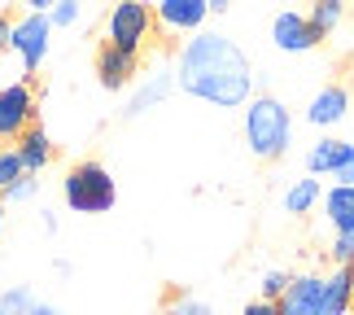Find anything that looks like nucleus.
Listing matches in <instances>:
<instances>
[{"label":"nucleus","instance_id":"obj_7","mask_svg":"<svg viewBox=\"0 0 354 315\" xmlns=\"http://www.w3.org/2000/svg\"><path fill=\"white\" fill-rule=\"evenodd\" d=\"M280 315H328V294H324V276L306 271L293 276L289 289L280 298Z\"/></svg>","mask_w":354,"mask_h":315},{"label":"nucleus","instance_id":"obj_4","mask_svg":"<svg viewBox=\"0 0 354 315\" xmlns=\"http://www.w3.org/2000/svg\"><path fill=\"white\" fill-rule=\"evenodd\" d=\"M149 31H153V9L145 0H118L110 9V18H105V39L122 53H140Z\"/></svg>","mask_w":354,"mask_h":315},{"label":"nucleus","instance_id":"obj_18","mask_svg":"<svg viewBox=\"0 0 354 315\" xmlns=\"http://www.w3.org/2000/svg\"><path fill=\"white\" fill-rule=\"evenodd\" d=\"M315 201H324L319 180H315V175H302V180H293L289 193H284V210H289V215H310Z\"/></svg>","mask_w":354,"mask_h":315},{"label":"nucleus","instance_id":"obj_6","mask_svg":"<svg viewBox=\"0 0 354 315\" xmlns=\"http://www.w3.org/2000/svg\"><path fill=\"white\" fill-rule=\"evenodd\" d=\"M26 127H35V92H31V84H26V79L0 84V141L18 145Z\"/></svg>","mask_w":354,"mask_h":315},{"label":"nucleus","instance_id":"obj_12","mask_svg":"<svg viewBox=\"0 0 354 315\" xmlns=\"http://www.w3.org/2000/svg\"><path fill=\"white\" fill-rule=\"evenodd\" d=\"M0 315H62V307L44 303V298L31 294L26 285H13V289L0 294Z\"/></svg>","mask_w":354,"mask_h":315},{"label":"nucleus","instance_id":"obj_30","mask_svg":"<svg viewBox=\"0 0 354 315\" xmlns=\"http://www.w3.org/2000/svg\"><path fill=\"white\" fill-rule=\"evenodd\" d=\"M227 5H232V0H210V13H223Z\"/></svg>","mask_w":354,"mask_h":315},{"label":"nucleus","instance_id":"obj_14","mask_svg":"<svg viewBox=\"0 0 354 315\" xmlns=\"http://www.w3.org/2000/svg\"><path fill=\"white\" fill-rule=\"evenodd\" d=\"M324 294H328V315H350L354 307V267H333L324 276Z\"/></svg>","mask_w":354,"mask_h":315},{"label":"nucleus","instance_id":"obj_28","mask_svg":"<svg viewBox=\"0 0 354 315\" xmlns=\"http://www.w3.org/2000/svg\"><path fill=\"white\" fill-rule=\"evenodd\" d=\"M9 35H13V22L5 18V9H0V53L9 48Z\"/></svg>","mask_w":354,"mask_h":315},{"label":"nucleus","instance_id":"obj_9","mask_svg":"<svg viewBox=\"0 0 354 315\" xmlns=\"http://www.w3.org/2000/svg\"><path fill=\"white\" fill-rule=\"evenodd\" d=\"M210 13V0H158V26L171 35H197Z\"/></svg>","mask_w":354,"mask_h":315},{"label":"nucleus","instance_id":"obj_11","mask_svg":"<svg viewBox=\"0 0 354 315\" xmlns=\"http://www.w3.org/2000/svg\"><path fill=\"white\" fill-rule=\"evenodd\" d=\"M346 109H350V92L342 84H328V88H319L315 97H310L306 123H315V127H333V123L346 118Z\"/></svg>","mask_w":354,"mask_h":315},{"label":"nucleus","instance_id":"obj_31","mask_svg":"<svg viewBox=\"0 0 354 315\" xmlns=\"http://www.w3.org/2000/svg\"><path fill=\"white\" fill-rule=\"evenodd\" d=\"M5 210H9V206H5V197H0V232H5Z\"/></svg>","mask_w":354,"mask_h":315},{"label":"nucleus","instance_id":"obj_10","mask_svg":"<svg viewBox=\"0 0 354 315\" xmlns=\"http://www.w3.org/2000/svg\"><path fill=\"white\" fill-rule=\"evenodd\" d=\"M97 79H101V88H110V92L127 88L136 79V53H122L114 44H105L97 53Z\"/></svg>","mask_w":354,"mask_h":315},{"label":"nucleus","instance_id":"obj_25","mask_svg":"<svg viewBox=\"0 0 354 315\" xmlns=\"http://www.w3.org/2000/svg\"><path fill=\"white\" fill-rule=\"evenodd\" d=\"M162 315H210V307H206V303H197V298L175 294V298H171V307L162 311Z\"/></svg>","mask_w":354,"mask_h":315},{"label":"nucleus","instance_id":"obj_3","mask_svg":"<svg viewBox=\"0 0 354 315\" xmlns=\"http://www.w3.org/2000/svg\"><path fill=\"white\" fill-rule=\"evenodd\" d=\"M62 197L75 215H105V210H114V201H118V184L101 162H79V167L66 171Z\"/></svg>","mask_w":354,"mask_h":315},{"label":"nucleus","instance_id":"obj_27","mask_svg":"<svg viewBox=\"0 0 354 315\" xmlns=\"http://www.w3.org/2000/svg\"><path fill=\"white\" fill-rule=\"evenodd\" d=\"M241 315H280V303H267V298H258V303H250Z\"/></svg>","mask_w":354,"mask_h":315},{"label":"nucleus","instance_id":"obj_26","mask_svg":"<svg viewBox=\"0 0 354 315\" xmlns=\"http://www.w3.org/2000/svg\"><path fill=\"white\" fill-rule=\"evenodd\" d=\"M333 180H337V184H354V145L346 149V158H342V167L333 171Z\"/></svg>","mask_w":354,"mask_h":315},{"label":"nucleus","instance_id":"obj_19","mask_svg":"<svg viewBox=\"0 0 354 315\" xmlns=\"http://www.w3.org/2000/svg\"><path fill=\"white\" fill-rule=\"evenodd\" d=\"M306 18H310V26H315V35H319V39H328L337 26L346 22V0H315Z\"/></svg>","mask_w":354,"mask_h":315},{"label":"nucleus","instance_id":"obj_8","mask_svg":"<svg viewBox=\"0 0 354 315\" xmlns=\"http://www.w3.org/2000/svg\"><path fill=\"white\" fill-rule=\"evenodd\" d=\"M271 44L280 53H310L319 44V35H315V26H310L306 13L284 9V13H276V22H271Z\"/></svg>","mask_w":354,"mask_h":315},{"label":"nucleus","instance_id":"obj_1","mask_svg":"<svg viewBox=\"0 0 354 315\" xmlns=\"http://www.w3.org/2000/svg\"><path fill=\"white\" fill-rule=\"evenodd\" d=\"M175 84L188 97H201L219 109H236L254 92V71L250 57L219 31H197L184 39L180 57H175Z\"/></svg>","mask_w":354,"mask_h":315},{"label":"nucleus","instance_id":"obj_21","mask_svg":"<svg viewBox=\"0 0 354 315\" xmlns=\"http://www.w3.org/2000/svg\"><path fill=\"white\" fill-rule=\"evenodd\" d=\"M289 271H280V267H271L267 271V276H263V285H258V289H263V298H267V303H280V298H284V289H289Z\"/></svg>","mask_w":354,"mask_h":315},{"label":"nucleus","instance_id":"obj_15","mask_svg":"<svg viewBox=\"0 0 354 315\" xmlns=\"http://www.w3.org/2000/svg\"><path fill=\"white\" fill-rule=\"evenodd\" d=\"M18 154H22V162H26V171L39 175V171L53 162V141H48V132H44V127H26L22 141H18Z\"/></svg>","mask_w":354,"mask_h":315},{"label":"nucleus","instance_id":"obj_13","mask_svg":"<svg viewBox=\"0 0 354 315\" xmlns=\"http://www.w3.org/2000/svg\"><path fill=\"white\" fill-rule=\"evenodd\" d=\"M324 215L337 232H354V184H333L324 193Z\"/></svg>","mask_w":354,"mask_h":315},{"label":"nucleus","instance_id":"obj_5","mask_svg":"<svg viewBox=\"0 0 354 315\" xmlns=\"http://www.w3.org/2000/svg\"><path fill=\"white\" fill-rule=\"evenodd\" d=\"M48 35H53L48 13H26V18L13 22L9 48L18 53V62H22V79H26V84H31V75L39 71V62L48 57Z\"/></svg>","mask_w":354,"mask_h":315},{"label":"nucleus","instance_id":"obj_22","mask_svg":"<svg viewBox=\"0 0 354 315\" xmlns=\"http://www.w3.org/2000/svg\"><path fill=\"white\" fill-rule=\"evenodd\" d=\"M328 254H333L337 267H354V232H337L333 245H328Z\"/></svg>","mask_w":354,"mask_h":315},{"label":"nucleus","instance_id":"obj_17","mask_svg":"<svg viewBox=\"0 0 354 315\" xmlns=\"http://www.w3.org/2000/svg\"><path fill=\"white\" fill-rule=\"evenodd\" d=\"M346 141H333V136H324V141L306 154V171L310 175H333L337 167H342V158H346Z\"/></svg>","mask_w":354,"mask_h":315},{"label":"nucleus","instance_id":"obj_24","mask_svg":"<svg viewBox=\"0 0 354 315\" xmlns=\"http://www.w3.org/2000/svg\"><path fill=\"white\" fill-rule=\"evenodd\" d=\"M35 188H39L35 175H22V180L13 184V188H5L0 197H5V206H18V201H31V197H35Z\"/></svg>","mask_w":354,"mask_h":315},{"label":"nucleus","instance_id":"obj_32","mask_svg":"<svg viewBox=\"0 0 354 315\" xmlns=\"http://www.w3.org/2000/svg\"><path fill=\"white\" fill-rule=\"evenodd\" d=\"M350 311H354V307H350Z\"/></svg>","mask_w":354,"mask_h":315},{"label":"nucleus","instance_id":"obj_16","mask_svg":"<svg viewBox=\"0 0 354 315\" xmlns=\"http://www.w3.org/2000/svg\"><path fill=\"white\" fill-rule=\"evenodd\" d=\"M171 84H175V75H167V71H158L153 79H145V84L131 92V101H127V118H140L149 105H158L171 92Z\"/></svg>","mask_w":354,"mask_h":315},{"label":"nucleus","instance_id":"obj_20","mask_svg":"<svg viewBox=\"0 0 354 315\" xmlns=\"http://www.w3.org/2000/svg\"><path fill=\"white\" fill-rule=\"evenodd\" d=\"M22 175H31V171H26L18 145H5V149H0V193H5V188H13Z\"/></svg>","mask_w":354,"mask_h":315},{"label":"nucleus","instance_id":"obj_2","mask_svg":"<svg viewBox=\"0 0 354 315\" xmlns=\"http://www.w3.org/2000/svg\"><path fill=\"white\" fill-rule=\"evenodd\" d=\"M245 145L258 162H276L293 145V114L280 97H254L245 109Z\"/></svg>","mask_w":354,"mask_h":315},{"label":"nucleus","instance_id":"obj_29","mask_svg":"<svg viewBox=\"0 0 354 315\" xmlns=\"http://www.w3.org/2000/svg\"><path fill=\"white\" fill-rule=\"evenodd\" d=\"M22 5H26V13H53L57 0H22Z\"/></svg>","mask_w":354,"mask_h":315},{"label":"nucleus","instance_id":"obj_23","mask_svg":"<svg viewBox=\"0 0 354 315\" xmlns=\"http://www.w3.org/2000/svg\"><path fill=\"white\" fill-rule=\"evenodd\" d=\"M79 13H84V0H57V5H53V13H48V22H53V26H75Z\"/></svg>","mask_w":354,"mask_h":315}]
</instances>
